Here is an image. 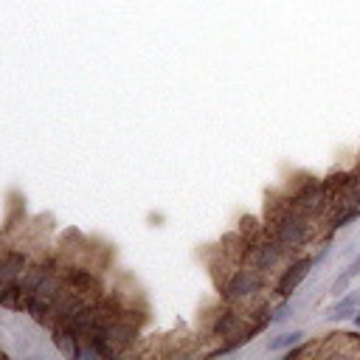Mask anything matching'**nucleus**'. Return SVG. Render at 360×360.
Masks as SVG:
<instances>
[{"label":"nucleus","instance_id":"1","mask_svg":"<svg viewBox=\"0 0 360 360\" xmlns=\"http://www.w3.org/2000/svg\"><path fill=\"white\" fill-rule=\"evenodd\" d=\"M267 231L293 251L313 240V220L296 211L287 200L273 197L267 200Z\"/></svg>","mask_w":360,"mask_h":360},{"label":"nucleus","instance_id":"2","mask_svg":"<svg viewBox=\"0 0 360 360\" xmlns=\"http://www.w3.org/2000/svg\"><path fill=\"white\" fill-rule=\"evenodd\" d=\"M287 203H290L296 211H302L304 217H310V220H315V217H321V214H327L329 211V194H327V189H324V183L321 180H313V178H307L304 183H299L296 186V191L287 197Z\"/></svg>","mask_w":360,"mask_h":360},{"label":"nucleus","instance_id":"3","mask_svg":"<svg viewBox=\"0 0 360 360\" xmlns=\"http://www.w3.org/2000/svg\"><path fill=\"white\" fill-rule=\"evenodd\" d=\"M262 284H265V273L245 265V267L231 270V276L220 287V293H223L226 302H248L262 290Z\"/></svg>","mask_w":360,"mask_h":360},{"label":"nucleus","instance_id":"4","mask_svg":"<svg viewBox=\"0 0 360 360\" xmlns=\"http://www.w3.org/2000/svg\"><path fill=\"white\" fill-rule=\"evenodd\" d=\"M313 267H315L313 256H299V259H293L290 265L281 270V276H279V281H276V296L290 299V296L299 290V287H302V281L310 276Z\"/></svg>","mask_w":360,"mask_h":360},{"label":"nucleus","instance_id":"5","mask_svg":"<svg viewBox=\"0 0 360 360\" xmlns=\"http://www.w3.org/2000/svg\"><path fill=\"white\" fill-rule=\"evenodd\" d=\"M62 279H65L68 290L79 293L82 299H88V302H91V296H93V302L102 299V296H99V293H102V284H99V279L93 276V270H88V267H68V270L62 273Z\"/></svg>","mask_w":360,"mask_h":360},{"label":"nucleus","instance_id":"6","mask_svg":"<svg viewBox=\"0 0 360 360\" xmlns=\"http://www.w3.org/2000/svg\"><path fill=\"white\" fill-rule=\"evenodd\" d=\"M245 329V321H242V315L237 313V310H223L217 318H214V324H211V335L214 338H220V341H228V338H237L240 332Z\"/></svg>","mask_w":360,"mask_h":360},{"label":"nucleus","instance_id":"7","mask_svg":"<svg viewBox=\"0 0 360 360\" xmlns=\"http://www.w3.org/2000/svg\"><path fill=\"white\" fill-rule=\"evenodd\" d=\"M107 338H110V343H113L118 352H127V349L138 341V327H135L132 321H127V318H118V321H113V324L107 327Z\"/></svg>","mask_w":360,"mask_h":360},{"label":"nucleus","instance_id":"8","mask_svg":"<svg viewBox=\"0 0 360 360\" xmlns=\"http://www.w3.org/2000/svg\"><path fill=\"white\" fill-rule=\"evenodd\" d=\"M79 335L70 329L68 324H56L54 327V343H56V349L65 354V357H79Z\"/></svg>","mask_w":360,"mask_h":360},{"label":"nucleus","instance_id":"9","mask_svg":"<svg viewBox=\"0 0 360 360\" xmlns=\"http://www.w3.org/2000/svg\"><path fill=\"white\" fill-rule=\"evenodd\" d=\"M23 270H26V253H17V251L3 253V259H0V284L17 281Z\"/></svg>","mask_w":360,"mask_h":360},{"label":"nucleus","instance_id":"10","mask_svg":"<svg viewBox=\"0 0 360 360\" xmlns=\"http://www.w3.org/2000/svg\"><path fill=\"white\" fill-rule=\"evenodd\" d=\"M357 307H360V290H349V293H343V296H338V304L329 310V321H346V318H352L354 313H357Z\"/></svg>","mask_w":360,"mask_h":360},{"label":"nucleus","instance_id":"11","mask_svg":"<svg viewBox=\"0 0 360 360\" xmlns=\"http://www.w3.org/2000/svg\"><path fill=\"white\" fill-rule=\"evenodd\" d=\"M354 220H360V205H346V208H338L335 211V217H332V228H329V234H335V231H341V228H346L349 223H354Z\"/></svg>","mask_w":360,"mask_h":360},{"label":"nucleus","instance_id":"12","mask_svg":"<svg viewBox=\"0 0 360 360\" xmlns=\"http://www.w3.org/2000/svg\"><path fill=\"white\" fill-rule=\"evenodd\" d=\"M302 338H304V332H302V329H293V332H281V335H276L273 341H267V349H270V352H287L290 346H296Z\"/></svg>","mask_w":360,"mask_h":360},{"label":"nucleus","instance_id":"13","mask_svg":"<svg viewBox=\"0 0 360 360\" xmlns=\"http://www.w3.org/2000/svg\"><path fill=\"white\" fill-rule=\"evenodd\" d=\"M349 284H352V276L343 270V273H341V276L332 281V296H335V299H338V296H343V293L349 290Z\"/></svg>","mask_w":360,"mask_h":360},{"label":"nucleus","instance_id":"14","mask_svg":"<svg viewBox=\"0 0 360 360\" xmlns=\"http://www.w3.org/2000/svg\"><path fill=\"white\" fill-rule=\"evenodd\" d=\"M290 313H293L290 304H281V307L273 313V324H276V321H284V318H290Z\"/></svg>","mask_w":360,"mask_h":360},{"label":"nucleus","instance_id":"15","mask_svg":"<svg viewBox=\"0 0 360 360\" xmlns=\"http://www.w3.org/2000/svg\"><path fill=\"white\" fill-rule=\"evenodd\" d=\"M346 273H349V276H352V279H354V276H360V253H357V256H354V259H352V265H349V267H346Z\"/></svg>","mask_w":360,"mask_h":360},{"label":"nucleus","instance_id":"16","mask_svg":"<svg viewBox=\"0 0 360 360\" xmlns=\"http://www.w3.org/2000/svg\"><path fill=\"white\" fill-rule=\"evenodd\" d=\"M352 318H354V324H357V327H360V310H357V313H354V315H352Z\"/></svg>","mask_w":360,"mask_h":360}]
</instances>
